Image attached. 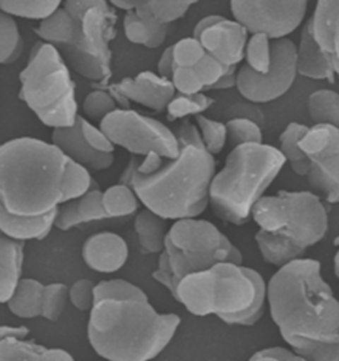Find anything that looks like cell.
<instances>
[{
    "mask_svg": "<svg viewBox=\"0 0 339 361\" xmlns=\"http://www.w3.org/2000/svg\"><path fill=\"white\" fill-rule=\"evenodd\" d=\"M102 202L110 219L126 217L137 212L142 204L133 187L118 183L109 187L102 195Z\"/></svg>",
    "mask_w": 339,
    "mask_h": 361,
    "instance_id": "cell-32",
    "label": "cell"
},
{
    "mask_svg": "<svg viewBox=\"0 0 339 361\" xmlns=\"http://www.w3.org/2000/svg\"><path fill=\"white\" fill-rule=\"evenodd\" d=\"M334 273H335V276L339 279V249L337 255L334 257Z\"/></svg>",
    "mask_w": 339,
    "mask_h": 361,
    "instance_id": "cell-60",
    "label": "cell"
},
{
    "mask_svg": "<svg viewBox=\"0 0 339 361\" xmlns=\"http://www.w3.org/2000/svg\"><path fill=\"white\" fill-rule=\"evenodd\" d=\"M251 33L237 20L220 18L206 28L201 40L207 54H212L225 65H239L245 59V48Z\"/></svg>",
    "mask_w": 339,
    "mask_h": 361,
    "instance_id": "cell-13",
    "label": "cell"
},
{
    "mask_svg": "<svg viewBox=\"0 0 339 361\" xmlns=\"http://www.w3.org/2000/svg\"><path fill=\"white\" fill-rule=\"evenodd\" d=\"M228 65L222 64V61H219L216 57H213L212 54H207L201 63L194 66L196 75H199L203 85H204V92L210 90L212 86L215 85L222 75L225 73Z\"/></svg>",
    "mask_w": 339,
    "mask_h": 361,
    "instance_id": "cell-46",
    "label": "cell"
},
{
    "mask_svg": "<svg viewBox=\"0 0 339 361\" xmlns=\"http://www.w3.org/2000/svg\"><path fill=\"white\" fill-rule=\"evenodd\" d=\"M257 105L258 104H254V102H251L248 99H245L244 102H236V104H233V105L228 107V110L225 111V117L228 119H233V118L252 119L254 122H257L261 128H264V111Z\"/></svg>",
    "mask_w": 339,
    "mask_h": 361,
    "instance_id": "cell-50",
    "label": "cell"
},
{
    "mask_svg": "<svg viewBox=\"0 0 339 361\" xmlns=\"http://www.w3.org/2000/svg\"><path fill=\"white\" fill-rule=\"evenodd\" d=\"M179 324L177 314H160L148 299H104L90 311L88 339L106 360H151L169 345Z\"/></svg>",
    "mask_w": 339,
    "mask_h": 361,
    "instance_id": "cell-3",
    "label": "cell"
},
{
    "mask_svg": "<svg viewBox=\"0 0 339 361\" xmlns=\"http://www.w3.org/2000/svg\"><path fill=\"white\" fill-rule=\"evenodd\" d=\"M213 157L207 149L183 147L177 158H166L155 172H136L133 188L145 208L166 220L198 217L210 204L216 175Z\"/></svg>",
    "mask_w": 339,
    "mask_h": 361,
    "instance_id": "cell-5",
    "label": "cell"
},
{
    "mask_svg": "<svg viewBox=\"0 0 339 361\" xmlns=\"http://www.w3.org/2000/svg\"><path fill=\"white\" fill-rule=\"evenodd\" d=\"M64 0H0L1 12L15 18L42 20L57 11Z\"/></svg>",
    "mask_w": 339,
    "mask_h": 361,
    "instance_id": "cell-33",
    "label": "cell"
},
{
    "mask_svg": "<svg viewBox=\"0 0 339 361\" xmlns=\"http://www.w3.org/2000/svg\"><path fill=\"white\" fill-rule=\"evenodd\" d=\"M52 142L71 159L93 171L110 169L114 161L113 154L100 152L85 139L77 118L73 126L53 128Z\"/></svg>",
    "mask_w": 339,
    "mask_h": 361,
    "instance_id": "cell-18",
    "label": "cell"
},
{
    "mask_svg": "<svg viewBox=\"0 0 339 361\" xmlns=\"http://www.w3.org/2000/svg\"><path fill=\"white\" fill-rule=\"evenodd\" d=\"M85 265L98 273H116L129 259L126 241L113 232H101L90 235L83 245Z\"/></svg>",
    "mask_w": 339,
    "mask_h": 361,
    "instance_id": "cell-16",
    "label": "cell"
},
{
    "mask_svg": "<svg viewBox=\"0 0 339 361\" xmlns=\"http://www.w3.org/2000/svg\"><path fill=\"white\" fill-rule=\"evenodd\" d=\"M57 208L42 214H16L0 205V231L18 241L44 240L56 226Z\"/></svg>",
    "mask_w": 339,
    "mask_h": 361,
    "instance_id": "cell-22",
    "label": "cell"
},
{
    "mask_svg": "<svg viewBox=\"0 0 339 361\" xmlns=\"http://www.w3.org/2000/svg\"><path fill=\"white\" fill-rule=\"evenodd\" d=\"M100 128L116 146L133 155L146 157L150 152H158L169 159L179 155L174 131L158 119L142 116L131 109H117L100 122Z\"/></svg>",
    "mask_w": 339,
    "mask_h": 361,
    "instance_id": "cell-10",
    "label": "cell"
},
{
    "mask_svg": "<svg viewBox=\"0 0 339 361\" xmlns=\"http://www.w3.org/2000/svg\"><path fill=\"white\" fill-rule=\"evenodd\" d=\"M195 121H196V125L201 128V137H203V142L206 145V149H208L212 155L220 154L225 143L228 142L227 125L204 117L203 114L196 116Z\"/></svg>",
    "mask_w": 339,
    "mask_h": 361,
    "instance_id": "cell-42",
    "label": "cell"
},
{
    "mask_svg": "<svg viewBox=\"0 0 339 361\" xmlns=\"http://www.w3.org/2000/svg\"><path fill=\"white\" fill-rule=\"evenodd\" d=\"M124 32L130 43L146 47L150 49L163 45L169 24L158 22L153 18H145L136 11H127L124 16Z\"/></svg>",
    "mask_w": 339,
    "mask_h": 361,
    "instance_id": "cell-25",
    "label": "cell"
},
{
    "mask_svg": "<svg viewBox=\"0 0 339 361\" xmlns=\"http://www.w3.org/2000/svg\"><path fill=\"white\" fill-rule=\"evenodd\" d=\"M165 159H166V158L162 157L158 152H150V154H148V155L145 157V159L141 161L137 172L143 173V175L153 173V172H155V171L160 169V166L163 164Z\"/></svg>",
    "mask_w": 339,
    "mask_h": 361,
    "instance_id": "cell-55",
    "label": "cell"
},
{
    "mask_svg": "<svg viewBox=\"0 0 339 361\" xmlns=\"http://www.w3.org/2000/svg\"><path fill=\"white\" fill-rule=\"evenodd\" d=\"M224 234L208 220L179 219L171 225L167 238L178 249L190 253H208L222 244Z\"/></svg>",
    "mask_w": 339,
    "mask_h": 361,
    "instance_id": "cell-17",
    "label": "cell"
},
{
    "mask_svg": "<svg viewBox=\"0 0 339 361\" xmlns=\"http://www.w3.org/2000/svg\"><path fill=\"white\" fill-rule=\"evenodd\" d=\"M69 160L54 143L23 137L0 147V205L16 214H42L66 202Z\"/></svg>",
    "mask_w": 339,
    "mask_h": 361,
    "instance_id": "cell-2",
    "label": "cell"
},
{
    "mask_svg": "<svg viewBox=\"0 0 339 361\" xmlns=\"http://www.w3.org/2000/svg\"><path fill=\"white\" fill-rule=\"evenodd\" d=\"M165 250L169 255L170 264L179 283L184 276L210 269L219 262H233L237 265H243L244 261L242 252L230 241L227 235L222 237V244L218 249L208 253L183 252L172 244L169 238H166Z\"/></svg>",
    "mask_w": 339,
    "mask_h": 361,
    "instance_id": "cell-14",
    "label": "cell"
},
{
    "mask_svg": "<svg viewBox=\"0 0 339 361\" xmlns=\"http://www.w3.org/2000/svg\"><path fill=\"white\" fill-rule=\"evenodd\" d=\"M102 195L104 191L95 187L76 199L60 204L57 207L56 228L66 232L81 224L110 219L104 207Z\"/></svg>",
    "mask_w": 339,
    "mask_h": 361,
    "instance_id": "cell-19",
    "label": "cell"
},
{
    "mask_svg": "<svg viewBox=\"0 0 339 361\" xmlns=\"http://www.w3.org/2000/svg\"><path fill=\"white\" fill-rule=\"evenodd\" d=\"M215 104V99L211 97L206 96L204 92L196 94H178L171 99L167 106V119L174 122L177 119L196 117L203 114L206 110Z\"/></svg>",
    "mask_w": 339,
    "mask_h": 361,
    "instance_id": "cell-37",
    "label": "cell"
},
{
    "mask_svg": "<svg viewBox=\"0 0 339 361\" xmlns=\"http://www.w3.org/2000/svg\"><path fill=\"white\" fill-rule=\"evenodd\" d=\"M222 16L220 15H208V16H206V18H203L201 20L198 22V24L195 25V30H194V33H192V36L194 37H199L201 36V32L206 30V28H208L210 25H212L213 23L218 22L219 19H220Z\"/></svg>",
    "mask_w": 339,
    "mask_h": 361,
    "instance_id": "cell-59",
    "label": "cell"
},
{
    "mask_svg": "<svg viewBox=\"0 0 339 361\" xmlns=\"http://www.w3.org/2000/svg\"><path fill=\"white\" fill-rule=\"evenodd\" d=\"M297 71L298 75L310 80H325L330 84L335 82V71L328 54L318 44L310 20L302 28L299 44L297 45Z\"/></svg>",
    "mask_w": 339,
    "mask_h": 361,
    "instance_id": "cell-20",
    "label": "cell"
},
{
    "mask_svg": "<svg viewBox=\"0 0 339 361\" xmlns=\"http://www.w3.org/2000/svg\"><path fill=\"white\" fill-rule=\"evenodd\" d=\"M174 59L177 66L194 68L199 64L201 59L207 54L206 48L196 37H186L172 45Z\"/></svg>",
    "mask_w": 339,
    "mask_h": 361,
    "instance_id": "cell-44",
    "label": "cell"
},
{
    "mask_svg": "<svg viewBox=\"0 0 339 361\" xmlns=\"http://www.w3.org/2000/svg\"><path fill=\"white\" fill-rule=\"evenodd\" d=\"M251 360H304V359L299 355H297L296 352L290 347L286 348V347L275 345V347L257 350L251 356Z\"/></svg>",
    "mask_w": 339,
    "mask_h": 361,
    "instance_id": "cell-52",
    "label": "cell"
},
{
    "mask_svg": "<svg viewBox=\"0 0 339 361\" xmlns=\"http://www.w3.org/2000/svg\"><path fill=\"white\" fill-rule=\"evenodd\" d=\"M21 99L48 128L73 126L78 118L69 65L52 44L37 42L19 75Z\"/></svg>",
    "mask_w": 339,
    "mask_h": 361,
    "instance_id": "cell-8",
    "label": "cell"
},
{
    "mask_svg": "<svg viewBox=\"0 0 339 361\" xmlns=\"http://www.w3.org/2000/svg\"><path fill=\"white\" fill-rule=\"evenodd\" d=\"M95 303L104 299H148L141 287L125 279L101 281L95 285Z\"/></svg>",
    "mask_w": 339,
    "mask_h": 361,
    "instance_id": "cell-39",
    "label": "cell"
},
{
    "mask_svg": "<svg viewBox=\"0 0 339 361\" xmlns=\"http://www.w3.org/2000/svg\"><path fill=\"white\" fill-rule=\"evenodd\" d=\"M24 241L7 235L0 238V300L7 303L20 282L24 264Z\"/></svg>",
    "mask_w": 339,
    "mask_h": 361,
    "instance_id": "cell-23",
    "label": "cell"
},
{
    "mask_svg": "<svg viewBox=\"0 0 339 361\" xmlns=\"http://www.w3.org/2000/svg\"><path fill=\"white\" fill-rule=\"evenodd\" d=\"M299 146L310 160L339 155V128L330 123H313L299 140Z\"/></svg>",
    "mask_w": 339,
    "mask_h": 361,
    "instance_id": "cell-27",
    "label": "cell"
},
{
    "mask_svg": "<svg viewBox=\"0 0 339 361\" xmlns=\"http://www.w3.org/2000/svg\"><path fill=\"white\" fill-rule=\"evenodd\" d=\"M117 109H119L118 104L107 89L92 90L83 102L85 116L93 121H102Z\"/></svg>",
    "mask_w": 339,
    "mask_h": 361,
    "instance_id": "cell-43",
    "label": "cell"
},
{
    "mask_svg": "<svg viewBox=\"0 0 339 361\" xmlns=\"http://www.w3.org/2000/svg\"><path fill=\"white\" fill-rule=\"evenodd\" d=\"M199 0H148V4L136 10L138 15L153 18L165 24L177 22Z\"/></svg>",
    "mask_w": 339,
    "mask_h": 361,
    "instance_id": "cell-36",
    "label": "cell"
},
{
    "mask_svg": "<svg viewBox=\"0 0 339 361\" xmlns=\"http://www.w3.org/2000/svg\"><path fill=\"white\" fill-rule=\"evenodd\" d=\"M42 282L32 278H21L8 302L6 303L11 312L23 319H35L42 317Z\"/></svg>",
    "mask_w": 339,
    "mask_h": 361,
    "instance_id": "cell-29",
    "label": "cell"
},
{
    "mask_svg": "<svg viewBox=\"0 0 339 361\" xmlns=\"http://www.w3.org/2000/svg\"><path fill=\"white\" fill-rule=\"evenodd\" d=\"M245 64L257 73H266L272 65V39L265 33H254L245 48Z\"/></svg>",
    "mask_w": 339,
    "mask_h": 361,
    "instance_id": "cell-38",
    "label": "cell"
},
{
    "mask_svg": "<svg viewBox=\"0 0 339 361\" xmlns=\"http://www.w3.org/2000/svg\"><path fill=\"white\" fill-rule=\"evenodd\" d=\"M175 66L177 64H175V59H174V48L171 45L169 48H166L165 52L160 56L157 69H158L159 75L171 78Z\"/></svg>",
    "mask_w": 339,
    "mask_h": 361,
    "instance_id": "cell-53",
    "label": "cell"
},
{
    "mask_svg": "<svg viewBox=\"0 0 339 361\" xmlns=\"http://www.w3.org/2000/svg\"><path fill=\"white\" fill-rule=\"evenodd\" d=\"M268 306L286 344L304 360H339V300L321 264L298 258L268 282Z\"/></svg>",
    "mask_w": 339,
    "mask_h": 361,
    "instance_id": "cell-1",
    "label": "cell"
},
{
    "mask_svg": "<svg viewBox=\"0 0 339 361\" xmlns=\"http://www.w3.org/2000/svg\"><path fill=\"white\" fill-rule=\"evenodd\" d=\"M309 20L316 40L328 54L339 78V0H317Z\"/></svg>",
    "mask_w": 339,
    "mask_h": 361,
    "instance_id": "cell-21",
    "label": "cell"
},
{
    "mask_svg": "<svg viewBox=\"0 0 339 361\" xmlns=\"http://www.w3.org/2000/svg\"><path fill=\"white\" fill-rule=\"evenodd\" d=\"M171 81L180 94H196L204 92V85L194 68L175 66Z\"/></svg>",
    "mask_w": 339,
    "mask_h": 361,
    "instance_id": "cell-47",
    "label": "cell"
},
{
    "mask_svg": "<svg viewBox=\"0 0 339 361\" xmlns=\"http://www.w3.org/2000/svg\"><path fill=\"white\" fill-rule=\"evenodd\" d=\"M309 0H230L233 19L251 35L284 39L302 24Z\"/></svg>",
    "mask_w": 339,
    "mask_h": 361,
    "instance_id": "cell-12",
    "label": "cell"
},
{
    "mask_svg": "<svg viewBox=\"0 0 339 361\" xmlns=\"http://www.w3.org/2000/svg\"><path fill=\"white\" fill-rule=\"evenodd\" d=\"M0 360L72 361L73 356L61 348H47L25 339H0Z\"/></svg>",
    "mask_w": 339,
    "mask_h": 361,
    "instance_id": "cell-24",
    "label": "cell"
},
{
    "mask_svg": "<svg viewBox=\"0 0 339 361\" xmlns=\"http://www.w3.org/2000/svg\"><path fill=\"white\" fill-rule=\"evenodd\" d=\"M252 219L260 228L254 241L263 259L277 267L301 258L328 233V211L313 192L263 196L254 205Z\"/></svg>",
    "mask_w": 339,
    "mask_h": 361,
    "instance_id": "cell-4",
    "label": "cell"
},
{
    "mask_svg": "<svg viewBox=\"0 0 339 361\" xmlns=\"http://www.w3.org/2000/svg\"><path fill=\"white\" fill-rule=\"evenodd\" d=\"M307 111L313 123H330L339 128V93L321 89L307 98Z\"/></svg>",
    "mask_w": 339,
    "mask_h": 361,
    "instance_id": "cell-34",
    "label": "cell"
},
{
    "mask_svg": "<svg viewBox=\"0 0 339 361\" xmlns=\"http://www.w3.org/2000/svg\"><path fill=\"white\" fill-rule=\"evenodd\" d=\"M138 155H133L131 159L129 160L125 170L122 171L121 176H119V180L118 183H122V184H126L133 187V180H134V176H136V172H137L138 167L141 164V160L138 159Z\"/></svg>",
    "mask_w": 339,
    "mask_h": 361,
    "instance_id": "cell-56",
    "label": "cell"
},
{
    "mask_svg": "<svg viewBox=\"0 0 339 361\" xmlns=\"http://www.w3.org/2000/svg\"><path fill=\"white\" fill-rule=\"evenodd\" d=\"M63 7L76 20L73 43L60 52L64 60L81 77L107 85L118 19L113 6L109 0H65Z\"/></svg>",
    "mask_w": 339,
    "mask_h": 361,
    "instance_id": "cell-9",
    "label": "cell"
},
{
    "mask_svg": "<svg viewBox=\"0 0 339 361\" xmlns=\"http://www.w3.org/2000/svg\"><path fill=\"white\" fill-rule=\"evenodd\" d=\"M237 75H239L237 65H228L222 78L212 86L210 90H227V89L237 87Z\"/></svg>",
    "mask_w": 339,
    "mask_h": 361,
    "instance_id": "cell-54",
    "label": "cell"
},
{
    "mask_svg": "<svg viewBox=\"0 0 339 361\" xmlns=\"http://www.w3.org/2000/svg\"><path fill=\"white\" fill-rule=\"evenodd\" d=\"M177 300L196 317L237 314L268 302V283L254 269L233 262H219L210 269L184 276Z\"/></svg>",
    "mask_w": 339,
    "mask_h": 361,
    "instance_id": "cell-7",
    "label": "cell"
},
{
    "mask_svg": "<svg viewBox=\"0 0 339 361\" xmlns=\"http://www.w3.org/2000/svg\"><path fill=\"white\" fill-rule=\"evenodd\" d=\"M30 335V329L25 326H1L0 327V339H7V338H15V339H25Z\"/></svg>",
    "mask_w": 339,
    "mask_h": 361,
    "instance_id": "cell-57",
    "label": "cell"
},
{
    "mask_svg": "<svg viewBox=\"0 0 339 361\" xmlns=\"http://www.w3.org/2000/svg\"><path fill=\"white\" fill-rule=\"evenodd\" d=\"M148 0H109V3L118 10L124 11H136L142 6L148 4Z\"/></svg>",
    "mask_w": 339,
    "mask_h": 361,
    "instance_id": "cell-58",
    "label": "cell"
},
{
    "mask_svg": "<svg viewBox=\"0 0 339 361\" xmlns=\"http://www.w3.org/2000/svg\"><path fill=\"white\" fill-rule=\"evenodd\" d=\"M68 300L69 288L66 285L60 282L45 285L42 294V318L49 322H57L66 307Z\"/></svg>",
    "mask_w": 339,
    "mask_h": 361,
    "instance_id": "cell-41",
    "label": "cell"
},
{
    "mask_svg": "<svg viewBox=\"0 0 339 361\" xmlns=\"http://www.w3.org/2000/svg\"><path fill=\"white\" fill-rule=\"evenodd\" d=\"M228 143L237 147L245 143H263V128L252 119L233 118L228 119Z\"/></svg>",
    "mask_w": 339,
    "mask_h": 361,
    "instance_id": "cell-40",
    "label": "cell"
},
{
    "mask_svg": "<svg viewBox=\"0 0 339 361\" xmlns=\"http://www.w3.org/2000/svg\"><path fill=\"white\" fill-rule=\"evenodd\" d=\"M175 135L178 139V145H179V149L187 146H196L201 149H206V145L203 142V137H201V131L199 126L196 128L189 118H184L182 121Z\"/></svg>",
    "mask_w": 339,
    "mask_h": 361,
    "instance_id": "cell-51",
    "label": "cell"
},
{
    "mask_svg": "<svg viewBox=\"0 0 339 361\" xmlns=\"http://www.w3.org/2000/svg\"><path fill=\"white\" fill-rule=\"evenodd\" d=\"M307 125L292 122L280 135V149L293 172L299 176H307L311 164V160L299 146V140L307 133Z\"/></svg>",
    "mask_w": 339,
    "mask_h": 361,
    "instance_id": "cell-31",
    "label": "cell"
},
{
    "mask_svg": "<svg viewBox=\"0 0 339 361\" xmlns=\"http://www.w3.org/2000/svg\"><path fill=\"white\" fill-rule=\"evenodd\" d=\"M167 220L145 208L134 219V231L138 244L143 255H160L165 250L167 238Z\"/></svg>",
    "mask_w": 339,
    "mask_h": 361,
    "instance_id": "cell-26",
    "label": "cell"
},
{
    "mask_svg": "<svg viewBox=\"0 0 339 361\" xmlns=\"http://www.w3.org/2000/svg\"><path fill=\"white\" fill-rule=\"evenodd\" d=\"M309 185L328 204H339V155L311 160L307 175Z\"/></svg>",
    "mask_w": 339,
    "mask_h": 361,
    "instance_id": "cell-28",
    "label": "cell"
},
{
    "mask_svg": "<svg viewBox=\"0 0 339 361\" xmlns=\"http://www.w3.org/2000/svg\"><path fill=\"white\" fill-rule=\"evenodd\" d=\"M334 246H337L339 249V235H337V237H335V240H334Z\"/></svg>",
    "mask_w": 339,
    "mask_h": 361,
    "instance_id": "cell-61",
    "label": "cell"
},
{
    "mask_svg": "<svg viewBox=\"0 0 339 361\" xmlns=\"http://www.w3.org/2000/svg\"><path fill=\"white\" fill-rule=\"evenodd\" d=\"M23 54L21 37L15 16L6 12L0 15V63L3 65L13 64Z\"/></svg>",
    "mask_w": 339,
    "mask_h": 361,
    "instance_id": "cell-35",
    "label": "cell"
},
{
    "mask_svg": "<svg viewBox=\"0 0 339 361\" xmlns=\"http://www.w3.org/2000/svg\"><path fill=\"white\" fill-rule=\"evenodd\" d=\"M153 278L162 286L166 287L169 290L170 294L174 297V299H177L179 281L177 279V276L174 274V270H172L171 264H170L169 255L166 253V250H163L159 255L158 267L153 273Z\"/></svg>",
    "mask_w": 339,
    "mask_h": 361,
    "instance_id": "cell-49",
    "label": "cell"
},
{
    "mask_svg": "<svg viewBox=\"0 0 339 361\" xmlns=\"http://www.w3.org/2000/svg\"><path fill=\"white\" fill-rule=\"evenodd\" d=\"M74 27L76 20L73 16L64 7H60L51 16L40 20L35 32L42 42L52 44L59 52H63L65 48L73 43Z\"/></svg>",
    "mask_w": 339,
    "mask_h": 361,
    "instance_id": "cell-30",
    "label": "cell"
},
{
    "mask_svg": "<svg viewBox=\"0 0 339 361\" xmlns=\"http://www.w3.org/2000/svg\"><path fill=\"white\" fill-rule=\"evenodd\" d=\"M114 86L131 102L154 111L166 110L177 93L171 78L154 72H142L134 78H124Z\"/></svg>",
    "mask_w": 339,
    "mask_h": 361,
    "instance_id": "cell-15",
    "label": "cell"
},
{
    "mask_svg": "<svg viewBox=\"0 0 339 361\" xmlns=\"http://www.w3.org/2000/svg\"><path fill=\"white\" fill-rule=\"evenodd\" d=\"M95 282L88 278L76 281L69 288V302L78 311H92L95 303Z\"/></svg>",
    "mask_w": 339,
    "mask_h": 361,
    "instance_id": "cell-45",
    "label": "cell"
},
{
    "mask_svg": "<svg viewBox=\"0 0 339 361\" xmlns=\"http://www.w3.org/2000/svg\"><path fill=\"white\" fill-rule=\"evenodd\" d=\"M297 71V45L290 39L272 40V65L266 73H257L244 64L237 75V90L254 104L275 101L290 90Z\"/></svg>",
    "mask_w": 339,
    "mask_h": 361,
    "instance_id": "cell-11",
    "label": "cell"
},
{
    "mask_svg": "<svg viewBox=\"0 0 339 361\" xmlns=\"http://www.w3.org/2000/svg\"><path fill=\"white\" fill-rule=\"evenodd\" d=\"M281 149L265 143L233 147L210 191L215 216L225 223L244 225L252 219L254 205L285 166Z\"/></svg>",
    "mask_w": 339,
    "mask_h": 361,
    "instance_id": "cell-6",
    "label": "cell"
},
{
    "mask_svg": "<svg viewBox=\"0 0 339 361\" xmlns=\"http://www.w3.org/2000/svg\"><path fill=\"white\" fill-rule=\"evenodd\" d=\"M78 122L81 126V131L84 134L85 139L93 149L105 152V154H113L116 149V145L112 142V139L106 135L105 131L101 128H95L88 119L83 116H78Z\"/></svg>",
    "mask_w": 339,
    "mask_h": 361,
    "instance_id": "cell-48",
    "label": "cell"
}]
</instances>
